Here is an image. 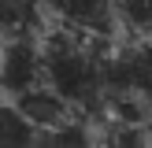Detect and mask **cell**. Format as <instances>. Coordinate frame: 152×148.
Wrapping results in <instances>:
<instances>
[{"label":"cell","mask_w":152,"mask_h":148,"mask_svg":"<svg viewBox=\"0 0 152 148\" xmlns=\"http://www.w3.org/2000/svg\"><path fill=\"white\" fill-rule=\"evenodd\" d=\"M148 141H152V118H148Z\"/></svg>","instance_id":"9"},{"label":"cell","mask_w":152,"mask_h":148,"mask_svg":"<svg viewBox=\"0 0 152 148\" xmlns=\"http://www.w3.org/2000/svg\"><path fill=\"white\" fill-rule=\"evenodd\" d=\"M48 7V15L67 30H78V33H96L108 37L111 26L119 22L115 4L119 0H41Z\"/></svg>","instance_id":"3"},{"label":"cell","mask_w":152,"mask_h":148,"mask_svg":"<svg viewBox=\"0 0 152 148\" xmlns=\"http://www.w3.org/2000/svg\"><path fill=\"white\" fill-rule=\"evenodd\" d=\"M37 141H41V130L15 104L0 107V144H37Z\"/></svg>","instance_id":"6"},{"label":"cell","mask_w":152,"mask_h":148,"mask_svg":"<svg viewBox=\"0 0 152 148\" xmlns=\"http://www.w3.org/2000/svg\"><path fill=\"white\" fill-rule=\"evenodd\" d=\"M104 85H108V100L119 93H141L152 104V37H141L137 48L123 56L104 59Z\"/></svg>","instance_id":"2"},{"label":"cell","mask_w":152,"mask_h":148,"mask_svg":"<svg viewBox=\"0 0 152 148\" xmlns=\"http://www.w3.org/2000/svg\"><path fill=\"white\" fill-rule=\"evenodd\" d=\"M45 81V44L30 33H11L0 48V93L19 96Z\"/></svg>","instance_id":"1"},{"label":"cell","mask_w":152,"mask_h":148,"mask_svg":"<svg viewBox=\"0 0 152 148\" xmlns=\"http://www.w3.org/2000/svg\"><path fill=\"white\" fill-rule=\"evenodd\" d=\"M119 26H126L137 37H152V0H119L115 4Z\"/></svg>","instance_id":"7"},{"label":"cell","mask_w":152,"mask_h":148,"mask_svg":"<svg viewBox=\"0 0 152 148\" xmlns=\"http://www.w3.org/2000/svg\"><path fill=\"white\" fill-rule=\"evenodd\" d=\"M41 19V0H0V33H26Z\"/></svg>","instance_id":"5"},{"label":"cell","mask_w":152,"mask_h":148,"mask_svg":"<svg viewBox=\"0 0 152 148\" xmlns=\"http://www.w3.org/2000/svg\"><path fill=\"white\" fill-rule=\"evenodd\" d=\"M11 104H15V107H19L41 133H45V130H56V126H63V122L74 118V104L67 100V96H59L48 81H41V85L19 93Z\"/></svg>","instance_id":"4"},{"label":"cell","mask_w":152,"mask_h":148,"mask_svg":"<svg viewBox=\"0 0 152 148\" xmlns=\"http://www.w3.org/2000/svg\"><path fill=\"white\" fill-rule=\"evenodd\" d=\"M41 141L45 144H86V141H93V133L82 126V118H71V122L56 126V130H45Z\"/></svg>","instance_id":"8"}]
</instances>
